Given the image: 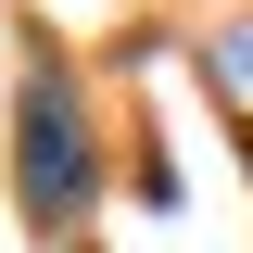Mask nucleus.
Listing matches in <instances>:
<instances>
[{"label":"nucleus","mask_w":253,"mask_h":253,"mask_svg":"<svg viewBox=\"0 0 253 253\" xmlns=\"http://www.w3.org/2000/svg\"><path fill=\"white\" fill-rule=\"evenodd\" d=\"M13 190H26L38 228H63L89 203V114L63 76H26V101H13Z\"/></svg>","instance_id":"1"},{"label":"nucleus","mask_w":253,"mask_h":253,"mask_svg":"<svg viewBox=\"0 0 253 253\" xmlns=\"http://www.w3.org/2000/svg\"><path fill=\"white\" fill-rule=\"evenodd\" d=\"M228 76H253V26H241V38H228Z\"/></svg>","instance_id":"2"}]
</instances>
